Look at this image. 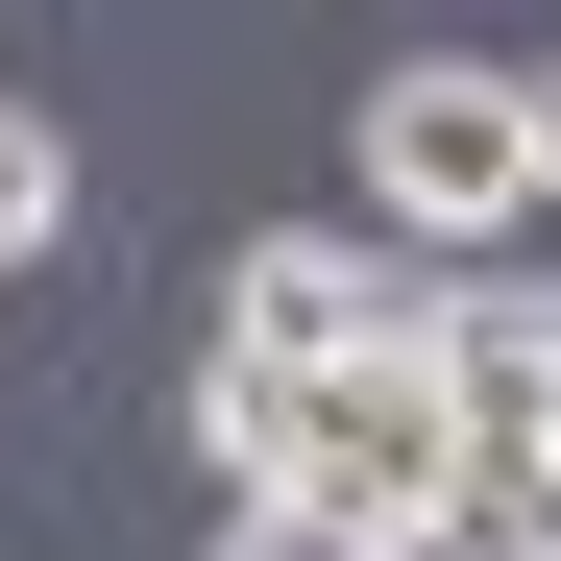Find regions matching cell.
<instances>
[{
    "label": "cell",
    "mask_w": 561,
    "mask_h": 561,
    "mask_svg": "<svg viewBox=\"0 0 561 561\" xmlns=\"http://www.w3.org/2000/svg\"><path fill=\"white\" fill-rule=\"evenodd\" d=\"M366 220H391V244H513L537 220V73L513 49L366 73Z\"/></svg>",
    "instance_id": "obj_1"
},
{
    "label": "cell",
    "mask_w": 561,
    "mask_h": 561,
    "mask_svg": "<svg viewBox=\"0 0 561 561\" xmlns=\"http://www.w3.org/2000/svg\"><path fill=\"white\" fill-rule=\"evenodd\" d=\"M463 391H439V342H366V366H318L294 391V463H268V513H342V537H415L439 489H463Z\"/></svg>",
    "instance_id": "obj_2"
},
{
    "label": "cell",
    "mask_w": 561,
    "mask_h": 561,
    "mask_svg": "<svg viewBox=\"0 0 561 561\" xmlns=\"http://www.w3.org/2000/svg\"><path fill=\"white\" fill-rule=\"evenodd\" d=\"M415 294H439L415 244H342V220H268V244L220 268V366H268V391H318V366H366V342H415Z\"/></svg>",
    "instance_id": "obj_3"
},
{
    "label": "cell",
    "mask_w": 561,
    "mask_h": 561,
    "mask_svg": "<svg viewBox=\"0 0 561 561\" xmlns=\"http://www.w3.org/2000/svg\"><path fill=\"white\" fill-rule=\"evenodd\" d=\"M415 342H439L463 439H489V463H537V415H561V268H537V294H513V268H439V294H415Z\"/></svg>",
    "instance_id": "obj_4"
},
{
    "label": "cell",
    "mask_w": 561,
    "mask_h": 561,
    "mask_svg": "<svg viewBox=\"0 0 561 561\" xmlns=\"http://www.w3.org/2000/svg\"><path fill=\"white\" fill-rule=\"evenodd\" d=\"M537 537H561V463H463V489H439L391 561H537Z\"/></svg>",
    "instance_id": "obj_5"
},
{
    "label": "cell",
    "mask_w": 561,
    "mask_h": 561,
    "mask_svg": "<svg viewBox=\"0 0 561 561\" xmlns=\"http://www.w3.org/2000/svg\"><path fill=\"white\" fill-rule=\"evenodd\" d=\"M25 244H73V147H49L25 99H0V268H25Z\"/></svg>",
    "instance_id": "obj_6"
},
{
    "label": "cell",
    "mask_w": 561,
    "mask_h": 561,
    "mask_svg": "<svg viewBox=\"0 0 561 561\" xmlns=\"http://www.w3.org/2000/svg\"><path fill=\"white\" fill-rule=\"evenodd\" d=\"M220 561H391V537H342V513H268V489H244V513H220Z\"/></svg>",
    "instance_id": "obj_7"
},
{
    "label": "cell",
    "mask_w": 561,
    "mask_h": 561,
    "mask_svg": "<svg viewBox=\"0 0 561 561\" xmlns=\"http://www.w3.org/2000/svg\"><path fill=\"white\" fill-rule=\"evenodd\" d=\"M513 73H537V220H561V49H513Z\"/></svg>",
    "instance_id": "obj_8"
},
{
    "label": "cell",
    "mask_w": 561,
    "mask_h": 561,
    "mask_svg": "<svg viewBox=\"0 0 561 561\" xmlns=\"http://www.w3.org/2000/svg\"><path fill=\"white\" fill-rule=\"evenodd\" d=\"M537 463H561V415H537Z\"/></svg>",
    "instance_id": "obj_9"
},
{
    "label": "cell",
    "mask_w": 561,
    "mask_h": 561,
    "mask_svg": "<svg viewBox=\"0 0 561 561\" xmlns=\"http://www.w3.org/2000/svg\"><path fill=\"white\" fill-rule=\"evenodd\" d=\"M537 561H561V537H537Z\"/></svg>",
    "instance_id": "obj_10"
}]
</instances>
